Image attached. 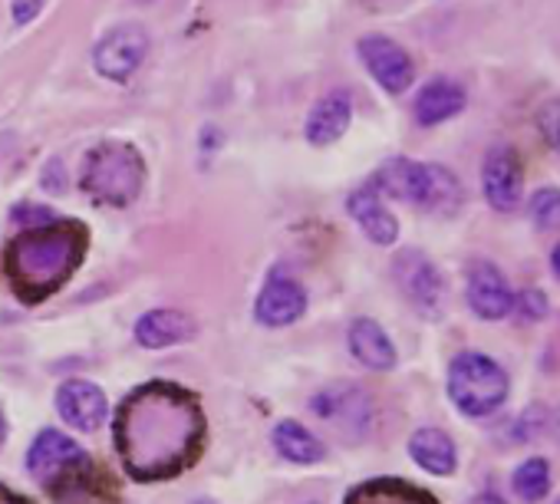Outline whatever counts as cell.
<instances>
[{"mask_svg":"<svg viewBox=\"0 0 560 504\" xmlns=\"http://www.w3.org/2000/svg\"><path fill=\"white\" fill-rule=\"evenodd\" d=\"M553 504H560V497H557V501H553Z\"/></svg>","mask_w":560,"mask_h":504,"instance_id":"e575fe53","label":"cell"},{"mask_svg":"<svg viewBox=\"0 0 560 504\" xmlns=\"http://www.w3.org/2000/svg\"><path fill=\"white\" fill-rule=\"evenodd\" d=\"M481 191L494 211H501V214L517 211L521 191H524V168H521V159L511 145L488 149L485 165H481Z\"/></svg>","mask_w":560,"mask_h":504,"instance_id":"9c48e42d","label":"cell"},{"mask_svg":"<svg viewBox=\"0 0 560 504\" xmlns=\"http://www.w3.org/2000/svg\"><path fill=\"white\" fill-rule=\"evenodd\" d=\"M201 438L205 419L198 402L172 383H149L119 406L116 448L122 465L142 481L172 478L188 468Z\"/></svg>","mask_w":560,"mask_h":504,"instance_id":"6da1fadb","label":"cell"},{"mask_svg":"<svg viewBox=\"0 0 560 504\" xmlns=\"http://www.w3.org/2000/svg\"><path fill=\"white\" fill-rule=\"evenodd\" d=\"M468 106V93L458 80L452 77H432L419 93H416V103H412V113H416V122L432 129V126H442L448 119H455L458 113H465Z\"/></svg>","mask_w":560,"mask_h":504,"instance_id":"5bb4252c","label":"cell"},{"mask_svg":"<svg viewBox=\"0 0 560 504\" xmlns=\"http://www.w3.org/2000/svg\"><path fill=\"white\" fill-rule=\"evenodd\" d=\"M145 54H149V34L136 24H126V27H116L109 31L96 50H93V67L103 80H113V83H129L132 73L145 63Z\"/></svg>","mask_w":560,"mask_h":504,"instance_id":"52a82bcc","label":"cell"},{"mask_svg":"<svg viewBox=\"0 0 560 504\" xmlns=\"http://www.w3.org/2000/svg\"><path fill=\"white\" fill-rule=\"evenodd\" d=\"M307 314V291L298 278L284 274V271H273L257 301H254V317L264 327H291Z\"/></svg>","mask_w":560,"mask_h":504,"instance_id":"30bf717a","label":"cell"},{"mask_svg":"<svg viewBox=\"0 0 560 504\" xmlns=\"http://www.w3.org/2000/svg\"><path fill=\"white\" fill-rule=\"evenodd\" d=\"M83 255L86 231L77 221H47L8 244L4 271L21 301L40 304L73 278Z\"/></svg>","mask_w":560,"mask_h":504,"instance_id":"7a4b0ae2","label":"cell"},{"mask_svg":"<svg viewBox=\"0 0 560 504\" xmlns=\"http://www.w3.org/2000/svg\"><path fill=\"white\" fill-rule=\"evenodd\" d=\"M514 294L504 274L491 261H478L468 271V307L481 320H504L511 314Z\"/></svg>","mask_w":560,"mask_h":504,"instance_id":"4fadbf2b","label":"cell"},{"mask_svg":"<svg viewBox=\"0 0 560 504\" xmlns=\"http://www.w3.org/2000/svg\"><path fill=\"white\" fill-rule=\"evenodd\" d=\"M350 353L366 366V370H380V373H386V370H393L396 366V347H393V340H389V333L376 324V320H370V317H360V320H353L350 324Z\"/></svg>","mask_w":560,"mask_h":504,"instance_id":"d6986e66","label":"cell"},{"mask_svg":"<svg viewBox=\"0 0 560 504\" xmlns=\"http://www.w3.org/2000/svg\"><path fill=\"white\" fill-rule=\"evenodd\" d=\"M311 409L327 422L334 425L337 432L343 435H366L370 425H373V415H376V406L370 399V392L357 383H337V386H327L320 389L314 399H311Z\"/></svg>","mask_w":560,"mask_h":504,"instance_id":"8992f818","label":"cell"},{"mask_svg":"<svg viewBox=\"0 0 560 504\" xmlns=\"http://www.w3.org/2000/svg\"><path fill=\"white\" fill-rule=\"evenodd\" d=\"M270 442H273V448H277L280 458H288V461H294V465H317V461L324 458L320 438H317L307 425H301V422H294V419L277 422Z\"/></svg>","mask_w":560,"mask_h":504,"instance_id":"7402d4cb","label":"cell"},{"mask_svg":"<svg viewBox=\"0 0 560 504\" xmlns=\"http://www.w3.org/2000/svg\"><path fill=\"white\" fill-rule=\"evenodd\" d=\"M83 458H86L83 448H80L70 435H63V432H57V429H44V432L34 438L31 452H27V468H31L40 481H50V478L67 474V468H73V465L83 461Z\"/></svg>","mask_w":560,"mask_h":504,"instance_id":"9a60e30c","label":"cell"},{"mask_svg":"<svg viewBox=\"0 0 560 504\" xmlns=\"http://www.w3.org/2000/svg\"><path fill=\"white\" fill-rule=\"evenodd\" d=\"M353 122V99L343 90L327 93L307 116V142L311 145H334Z\"/></svg>","mask_w":560,"mask_h":504,"instance_id":"ac0fdd59","label":"cell"},{"mask_svg":"<svg viewBox=\"0 0 560 504\" xmlns=\"http://www.w3.org/2000/svg\"><path fill=\"white\" fill-rule=\"evenodd\" d=\"M0 504H27L24 497H18V494H11V491H4L0 488Z\"/></svg>","mask_w":560,"mask_h":504,"instance_id":"4dcf8cb0","label":"cell"},{"mask_svg":"<svg viewBox=\"0 0 560 504\" xmlns=\"http://www.w3.org/2000/svg\"><path fill=\"white\" fill-rule=\"evenodd\" d=\"M47 8V0H11V14L18 27H27L31 21L40 17V11Z\"/></svg>","mask_w":560,"mask_h":504,"instance_id":"83f0119b","label":"cell"},{"mask_svg":"<svg viewBox=\"0 0 560 504\" xmlns=\"http://www.w3.org/2000/svg\"><path fill=\"white\" fill-rule=\"evenodd\" d=\"M373 191L389 195L396 201L425 204V191H429V162H416V159H389L376 168L373 175Z\"/></svg>","mask_w":560,"mask_h":504,"instance_id":"7c38bea8","label":"cell"},{"mask_svg":"<svg viewBox=\"0 0 560 504\" xmlns=\"http://www.w3.org/2000/svg\"><path fill=\"white\" fill-rule=\"evenodd\" d=\"M347 211L350 218L363 227V234L380 244V247H389L399 241V221L396 214L383 204V195L373 191V188H357L350 198H347Z\"/></svg>","mask_w":560,"mask_h":504,"instance_id":"2e32d148","label":"cell"},{"mask_svg":"<svg viewBox=\"0 0 560 504\" xmlns=\"http://www.w3.org/2000/svg\"><path fill=\"white\" fill-rule=\"evenodd\" d=\"M57 412L83 432H96L109 419V402L106 392L90 383V379H67L57 389Z\"/></svg>","mask_w":560,"mask_h":504,"instance_id":"8fae6325","label":"cell"},{"mask_svg":"<svg viewBox=\"0 0 560 504\" xmlns=\"http://www.w3.org/2000/svg\"><path fill=\"white\" fill-rule=\"evenodd\" d=\"M409 455L419 468H425L429 474H452L458 465V452L455 442L442 432V429H419L409 438Z\"/></svg>","mask_w":560,"mask_h":504,"instance_id":"ffe728a7","label":"cell"},{"mask_svg":"<svg viewBox=\"0 0 560 504\" xmlns=\"http://www.w3.org/2000/svg\"><path fill=\"white\" fill-rule=\"evenodd\" d=\"M343 504H439L429 491L399 481V478H376L350 491Z\"/></svg>","mask_w":560,"mask_h":504,"instance_id":"44dd1931","label":"cell"},{"mask_svg":"<svg viewBox=\"0 0 560 504\" xmlns=\"http://www.w3.org/2000/svg\"><path fill=\"white\" fill-rule=\"evenodd\" d=\"M511 310H517V317H521L524 324H537V320L547 317V297H544V291L527 288V291H521V294L514 297Z\"/></svg>","mask_w":560,"mask_h":504,"instance_id":"4316f807","label":"cell"},{"mask_svg":"<svg viewBox=\"0 0 560 504\" xmlns=\"http://www.w3.org/2000/svg\"><path fill=\"white\" fill-rule=\"evenodd\" d=\"M393 278L402 291V297L429 320H439L445 314V278L439 268L429 261V255L416 247L399 250V258L393 261Z\"/></svg>","mask_w":560,"mask_h":504,"instance_id":"5b68a950","label":"cell"},{"mask_svg":"<svg viewBox=\"0 0 560 504\" xmlns=\"http://www.w3.org/2000/svg\"><path fill=\"white\" fill-rule=\"evenodd\" d=\"M468 504H504V501H501L498 494H475Z\"/></svg>","mask_w":560,"mask_h":504,"instance_id":"f546056e","label":"cell"},{"mask_svg":"<svg viewBox=\"0 0 560 504\" xmlns=\"http://www.w3.org/2000/svg\"><path fill=\"white\" fill-rule=\"evenodd\" d=\"M534 126H537L540 139H544L553 152H560V96L540 103V109H537V116H534Z\"/></svg>","mask_w":560,"mask_h":504,"instance_id":"484cf974","label":"cell"},{"mask_svg":"<svg viewBox=\"0 0 560 504\" xmlns=\"http://www.w3.org/2000/svg\"><path fill=\"white\" fill-rule=\"evenodd\" d=\"M357 54L366 67V73L393 96L406 93L416 80V63L412 57L406 54V47H399L393 37L386 34H366L360 44H357Z\"/></svg>","mask_w":560,"mask_h":504,"instance_id":"ba28073f","label":"cell"},{"mask_svg":"<svg viewBox=\"0 0 560 504\" xmlns=\"http://www.w3.org/2000/svg\"><path fill=\"white\" fill-rule=\"evenodd\" d=\"M198 333V324L185 310H149L136 324V343L145 350H165L188 343Z\"/></svg>","mask_w":560,"mask_h":504,"instance_id":"e0dca14e","label":"cell"},{"mask_svg":"<svg viewBox=\"0 0 560 504\" xmlns=\"http://www.w3.org/2000/svg\"><path fill=\"white\" fill-rule=\"evenodd\" d=\"M550 429H553V438H557V445H560V409L553 412V419H550Z\"/></svg>","mask_w":560,"mask_h":504,"instance_id":"d6a6232c","label":"cell"},{"mask_svg":"<svg viewBox=\"0 0 560 504\" xmlns=\"http://www.w3.org/2000/svg\"><path fill=\"white\" fill-rule=\"evenodd\" d=\"M508 373L485 353H458L448 366V399L458 412L485 419L508 399Z\"/></svg>","mask_w":560,"mask_h":504,"instance_id":"277c9868","label":"cell"},{"mask_svg":"<svg viewBox=\"0 0 560 504\" xmlns=\"http://www.w3.org/2000/svg\"><path fill=\"white\" fill-rule=\"evenodd\" d=\"M142 181H145V162L139 149L129 142L119 139L96 142L83 159L80 185L96 204L126 208L139 198Z\"/></svg>","mask_w":560,"mask_h":504,"instance_id":"3957f363","label":"cell"},{"mask_svg":"<svg viewBox=\"0 0 560 504\" xmlns=\"http://www.w3.org/2000/svg\"><path fill=\"white\" fill-rule=\"evenodd\" d=\"M540 409H527L524 415H521V422H517V429H514V435L517 438H534V432L540 429Z\"/></svg>","mask_w":560,"mask_h":504,"instance_id":"f1b7e54d","label":"cell"},{"mask_svg":"<svg viewBox=\"0 0 560 504\" xmlns=\"http://www.w3.org/2000/svg\"><path fill=\"white\" fill-rule=\"evenodd\" d=\"M511 484H514V491H517L521 501L537 504L550 491V465L544 458H527L524 465H517Z\"/></svg>","mask_w":560,"mask_h":504,"instance_id":"cb8c5ba5","label":"cell"},{"mask_svg":"<svg viewBox=\"0 0 560 504\" xmlns=\"http://www.w3.org/2000/svg\"><path fill=\"white\" fill-rule=\"evenodd\" d=\"M4 438H8V419H4V412H0V445H4Z\"/></svg>","mask_w":560,"mask_h":504,"instance_id":"836d02e7","label":"cell"},{"mask_svg":"<svg viewBox=\"0 0 560 504\" xmlns=\"http://www.w3.org/2000/svg\"><path fill=\"white\" fill-rule=\"evenodd\" d=\"M462 204H465V191H462V181L455 178V172H448L445 165L429 162V191H425L422 211H432V214H455Z\"/></svg>","mask_w":560,"mask_h":504,"instance_id":"603a6c76","label":"cell"},{"mask_svg":"<svg viewBox=\"0 0 560 504\" xmlns=\"http://www.w3.org/2000/svg\"><path fill=\"white\" fill-rule=\"evenodd\" d=\"M530 221L540 231H560V188H540L534 191L530 204Z\"/></svg>","mask_w":560,"mask_h":504,"instance_id":"d4e9b609","label":"cell"},{"mask_svg":"<svg viewBox=\"0 0 560 504\" xmlns=\"http://www.w3.org/2000/svg\"><path fill=\"white\" fill-rule=\"evenodd\" d=\"M550 268H553V274H557V281H560V244L553 247V255H550Z\"/></svg>","mask_w":560,"mask_h":504,"instance_id":"1f68e13d","label":"cell"}]
</instances>
